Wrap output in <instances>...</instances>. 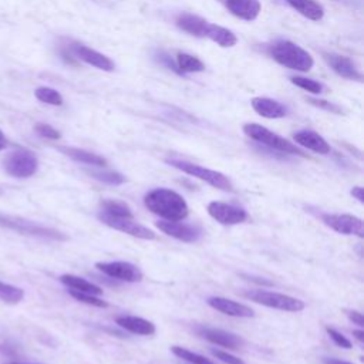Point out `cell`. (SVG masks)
<instances>
[{"instance_id":"cell-19","label":"cell","mask_w":364,"mask_h":364,"mask_svg":"<svg viewBox=\"0 0 364 364\" xmlns=\"http://www.w3.org/2000/svg\"><path fill=\"white\" fill-rule=\"evenodd\" d=\"M252 108L263 118H270V120H276V118H284L288 115V108L273 99H267V97H255L251 102Z\"/></svg>"},{"instance_id":"cell-42","label":"cell","mask_w":364,"mask_h":364,"mask_svg":"<svg viewBox=\"0 0 364 364\" xmlns=\"http://www.w3.org/2000/svg\"><path fill=\"white\" fill-rule=\"evenodd\" d=\"M353 336L363 344L364 343V332L363 330H354L353 332Z\"/></svg>"},{"instance_id":"cell-33","label":"cell","mask_w":364,"mask_h":364,"mask_svg":"<svg viewBox=\"0 0 364 364\" xmlns=\"http://www.w3.org/2000/svg\"><path fill=\"white\" fill-rule=\"evenodd\" d=\"M70 296L74 298L76 300L90 304V306H94V307H108V303L100 298H97L96 295H90V293H84V292H78V290H69Z\"/></svg>"},{"instance_id":"cell-7","label":"cell","mask_w":364,"mask_h":364,"mask_svg":"<svg viewBox=\"0 0 364 364\" xmlns=\"http://www.w3.org/2000/svg\"><path fill=\"white\" fill-rule=\"evenodd\" d=\"M5 171L15 178H30L38 169V160L29 150H16L9 153L4 160Z\"/></svg>"},{"instance_id":"cell-20","label":"cell","mask_w":364,"mask_h":364,"mask_svg":"<svg viewBox=\"0 0 364 364\" xmlns=\"http://www.w3.org/2000/svg\"><path fill=\"white\" fill-rule=\"evenodd\" d=\"M115 323L134 333V335H140V336H151L155 333V325L151 323L150 321H146L143 317H136V316H118L115 318Z\"/></svg>"},{"instance_id":"cell-12","label":"cell","mask_w":364,"mask_h":364,"mask_svg":"<svg viewBox=\"0 0 364 364\" xmlns=\"http://www.w3.org/2000/svg\"><path fill=\"white\" fill-rule=\"evenodd\" d=\"M208 214L222 225H238L249 218L244 208L219 201H214L208 205Z\"/></svg>"},{"instance_id":"cell-11","label":"cell","mask_w":364,"mask_h":364,"mask_svg":"<svg viewBox=\"0 0 364 364\" xmlns=\"http://www.w3.org/2000/svg\"><path fill=\"white\" fill-rule=\"evenodd\" d=\"M155 225L160 231H162L168 237L187 244L198 242L202 237V230L200 226L181 223L179 220H160Z\"/></svg>"},{"instance_id":"cell-34","label":"cell","mask_w":364,"mask_h":364,"mask_svg":"<svg viewBox=\"0 0 364 364\" xmlns=\"http://www.w3.org/2000/svg\"><path fill=\"white\" fill-rule=\"evenodd\" d=\"M34 131L40 136H43V139H48V140H59L62 136V134L56 128H53L49 124H44V122H37L34 125Z\"/></svg>"},{"instance_id":"cell-21","label":"cell","mask_w":364,"mask_h":364,"mask_svg":"<svg viewBox=\"0 0 364 364\" xmlns=\"http://www.w3.org/2000/svg\"><path fill=\"white\" fill-rule=\"evenodd\" d=\"M175 24L186 33L195 37H205L208 22L200 16L191 13H181L175 19Z\"/></svg>"},{"instance_id":"cell-15","label":"cell","mask_w":364,"mask_h":364,"mask_svg":"<svg viewBox=\"0 0 364 364\" xmlns=\"http://www.w3.org/2000/svg\"><path fill=\"white\" fill-rule=\"evenodd\" d=\"M198 335L201 337H204L205 340L216 344V346H222V347H227L237 350L244 344V340L230 332H225L222 329H215V328H198L197 329Z\"/></svg>"},{"instance_id":"cell-23","label":"cell","mask_w":364,"mask_h":364,"mask_svg":"<svg viewBox=\"0 0 364 364\" xmlns=\"http://www.w3.org/2000/svg\"><path fill=\"white\" fill-rule=\"evenodd\" d=\"M59 150L76 162H81L91 167H100V168L107 165V160L94 153H90L81 148H74V147H59Z\"/></svg>"},{"instance_id":"cell-2","label":"cell","mask_w":364,"mask_h":364,"mask_svg":"<svg viewBox=\"0 0 364 364\" xmlns=\"http://www.w3.org/2000/svg\"><path fill=\"white\" fill-rule=\"evenodd\" d=\"M269 56L281 66L302 73L312 70L314 64V60L309 52L289 40H278L273 43L269 48Z\"/></svg>"},{"instance_id":"cell-37","label":"cell","mask_w":364,"mask_h":364,"mask_svg":"<svg viewBox=\"0 0 364 364\" xmlns=\"http://www.w3.org/2000/svg\"><path fill=\"white\" fill-rule=\"evenodd\" d=\"M326 332H328V335L330 336V339H332L339 347L346 349V350H349V349L353 347L351 343H350V340L346 339V337H344L342 333H339L337 330H335V329H332V328H326Z\"/></svg>"},{"instance_id":"cell-31","label":"cell","mask_w":364,"mask_h":364,"mask_svg":"<svg viewBox=\"0 0 364 364\" xmlns=\"http://www.w3.org/2000/svg\"><path fill=\"white\" fill-rule=\"evenodd\" d=\"M171 350H172V353L176 357L186 360V361H190L191 364H215L209 358H206L205 356H201V354L194 353V351H191L188 349H184V347L174 346V347H171Z\"/></svg>"},{"instance_id":"cell-32","label":"cell","mask_w":364,"mask_h":364,"mask_svg":"<svg viewBox=\"0 0 364 364\" xmlns=\"http://www.w3.org/2000/svg\"><path fill=\"white\" fill-rule=\"evenodd\" d=\"M290 81H292V84L303 88L304 91H309V93H312V94H321L323 91V84L316 80H312V78H306L302 76H293V77H290Z\"/></svg>"},{"instance_id":"cell-14","label":"cell","mask_w":364,"mask_h":364,"mask_svg":"<svg viewBox=\"0 0 364 364\" xmlns=\"http://www.w3.org/2000/svg\"><path fill=\"white\" fill-rule=\"evenodd\" d=\"M220 2L235 18L245 22L256 20L262 10L259 0H220Z\"/></svg>"},{"instance_id":"cell-29","label":"cell","mask_w":364,"mask_h":364,"mask_svg":"<svg viewBox=\"0 0 364 364\" xmlns=\"http://www.w3.org/2000/svg\"><path fill=\"white\" fill-rule=\"evenodd\" d=\"M0 299H2L5 303L16 304L24 299V290L13 285L0 282Z\"/></svg>"},{"instance_id":"cell-10","label":"cell","mask_w":364,"mask_h":364,"mask_svg":"<svg viewBox=\"0 0 364 364\" xmlns=\"http://www.w3.org/2000/svg\"><path fill=\"white\" fill-rule=\"evenodd\" d=\"M322 220L328 225L330 230L343 234V235H354L358 238L364 237L363 220L354 215L349 214H323Z\"/></svg>"},{"instance_id":"cell-41","label":"cell","mask_w":364,"mask_h":364,"mask_svg":"<svg viewBox=\"0 0 364 364\" xmlns=\"http://www.w3.org/2000/svg\"><path fill=\"white\" fill-rule=\"evenodd\" d=\"M323 363H325V364H353V363L343 361V360H339V358H325Z\"/></svg>"},{"instance_id":"cell-8","label":"cell","mask_w":364,"mask_h":364,"mask_svg":"<svg viewBox=\"0 0 364 364\" xmlns=\"http://www.w3.org/2000/svg\"><path fill=\"white\" fill-rule=\"evenodd\" d=\"M99 219L104 225L113 227V230L120 231L122 234H127L130 237L144 239V241L155 239V234L151 230H148V227L143 226L141 223L135 222L134 218H115V216H110L107 214L100 212L99 214Z\"/></svg>"},{"instance_id":"cell-27","label":"cell","mask_w":364,"mask_h":364,"mask_svg":"<svg viewBox=\"0 0 364 364\" xmlns=\"http://www.w3.org/2000/svg\"><path fill=\"white\" fill-rule=\"evenodd\" d=\"M100 212L107 214L110 216H115V218H134V214L127 204H124L121 201H114V200L103 201Z\"/></svg>"},{"instance_id":"cell-39","label":"cell","mask_w":364,"mask_h":364,"mask_svg":"<svg viewBox=\"0 0 364 364\" xmlns=\"http://www.w3.org/2000/svg\"><path fill=\"white\" fill-rule=\"evenodd\" d=\"M347 316H349V318H350V321H351L354 325H357V326H360V328L364 326V318H363V314H361L360 312L350 310V312H347Z\"/></svg>"},{"instance_id":"cell-40","label":"cell","mask_w":364,"mask_h":364,"mask_svg":"<svg viewBox=\"0 0 364 364\" xmlns=\"http://www.w3.org/2000/svg\"><path fill=\"white\" fill-rule=\"evenodd\" d=\"M351 197H354L360 204L364 202V190L361 187H353L350 191Z\"/></svg>"},{"instance_id":"cell-26","label":"cell","mask_w":364,"mask_h":364,"mask_svg":"<svg viewBox=\"0 0 364 364\" xmlns=\"http://www.w3.org/2000/svg\"><path fill=\"white\" fill-rule=\"evenodd\" d=\"M176 67L181 74H190V73H201L205 70V64L195 56L188 53H178L176 55Z\"/></svg>"},{"instance_id":"cell-38","label":"cell","mask_w":364,"mask_h":364,"mask_svg":"<svg viewBox=\"0 0 364 364\" xmlns=\"http://www.w3.org/2000/svg\"><path fill=\"white\" fill-rule=\"evenodd\" d=\"M211 353H212L216 358H219L220 361H223V363H226V364H245V361H244L242 358H239V357H237V356H232V354L226 353V351H223V350H216V349H214Z\"/></svg>"},{"instance_id":"cell-28","label":"cell","mask_w":364,"mask_h":364,"mask_svg":"<svg viewBox=\"0 0 364 364\" xmlns=\"http://www.w3.org/2000/svg\"><path fill=\"white\" fill-rule=\"evenodd\" d=\"M34 96L38 102L50 106H62L63 104V97L57 90L50 88V87H38L34 91Z\"/></svg>"},{"instance_id":"cell-6","label":"cell","mask_w":364,"mask_h":364,"mask_svg":"<svg viewBox=\"0 0 364 364\" xmlns=\"http://www.w3.org/2000/svg\"><path fill=\"white\" fill-rule=\"evenodd\" d=\"M245 298L270 309H278V310L292 312V313L302 312L306 307L304 302L300 299L276 293V292H269V290H251L245 293Z\"/></svg>"},{"instance_id":"cell-25","label":"cell","mask_w":364,"mask_h":364,"mask_svg":"<svg viewBox=\"0 0 364 364\" xmlns=\"http://www.w3.org/2000/svg\"><path fill=\"white\" fill-rule=\"evenodd\" d=\"M60 282L63 285H66L69 289L73 290H78V292H84V293H90V295H102L103 289L94 284H91L80 276H74V275H63L60 276Z\"/></svg>"},{"instance_id":"cell-1","label":"cell","mask_w":364,"mask_h":364,"mask_svg":"<svg viewBox=\"0 0 364 364\" xmlns=\"http://www.w3.org/2000/svg\"><path fill=\"white\" fill-rule=\"evenodd\" d=\"M144 204L153 214L164 218L165 220H182L190 214L187 201L178 192L168 188H157L150 191Z\"/></svg>"},{"instance_id":"cell-44","label":"cell","mask_w":364,"mask_h":364,"mask_svg":"<svg viewBox=\"0 0 364 364\" xmlns=\"http://www.w3.org/2000/svg\"><path fill=\"white\" fill-rule=\"evenodd\" d=\"M0 141H6V139H5V134L2 132V130H0Z\"/></svg>"},{"instance_id":"cell-30","label":"cell","mask_w":364,"mask_h":364,"mask_svg":"<svg viewBox=\"0 0 364 364\" xmlns=\"http://www.w3.org/2000/svg\"><path fill=\"white\" fill-rule=\"evenodd\" d=\"M88 175L96 178L97 181L106 182L110 186H121L125 182V176L117 171H88Z\"/></svg>"},{"instance_id":"cell-13","label":"cell","mask_w":364,"mask_h":364,"mask_svg":"<svg viewBox=\"0 0 364 364\" xmlns=\"http://www.w3.org/2000/svg\"><path fill=\"white\" fill-rule=\"evenodd\" d=\"M70 52L81 62L93 66L99 70L113 71L115 69V64L110 57L104 56L103 53H99L97 50L87 48V46H84V44H73L70 48Z\"/></svg>"},{"instance_id":"cell-17","label":"cell","mask_w":364,"mask_h":364,"mask_svg":"<svg viewBox=\"0 0 364 364\" xmlns=\"http://www.w3.org/2000/svg\"><path fill=\"white\" fill-rule=\"evenodd\" d=\"M293 140L299 146H302V147H304V148H307L313 153L321 154V155H328L330 153L329 143L323 139L321 134H317L312 130H302V131L295 132Z\"/></svg>"},{"instance_id":"cell-9","label":"cell","mask_w":364,"mask_h":364,"mask_svg":"<svg viewBox=\"0 0 364 364\" xmlns=\"http://www.w3.org/2000/svg\"><path fill=\"white\" fill-rule=\"evenodd\" d=\"M96 267L103 272L104 275L121 282L136 284L143 281V272L140 267H136L130 262H97Z\"/></svg>"},{"instance_id":"cell-36","label":"cell","mask_w":364,"mask_h":364,"mask_svg":"<svg viewBox=\"0 0 364 364\" xmlns=\"http://www.w3.org/2000/svg\"><path fill=\"white\" fill-rule=\"evenodd\" d=\"M155 60H157L161 66L167 67L168 70H172L174 73L181 74L179 70H178V67H176V63L171 59V56H169L167 52H164V50H158V52L155 53Z\"/></svg>"},{"instance_id":"cell-16","label":"cell","mask_w":364,"mask_h":364,"mask_svg":"<svg viewBox=\"0 0 364 364\" xmlns=\"http://www.w3.org/2000/svg\"><path fill=\"white\" fill-rule=\"evenodd\" d=\"M323 59L330 66V69L340 77H344L349 80H356V81L363 80V76L358 71L357 66L349 57L335 55V53H323Z\"/></svg>"},{"instance_id":"cell-35","label":"cell","mask_w":364,"mask_h":364,"mask_svg":"<svg viewBox=\"0 0 364 364\" xmlns=\"http://www.w3.org/2000/svg\"><path fill=\"white\" fill-rule=\"evenodd\" d=\"M307 103H310L312 106H314V107H317V108H322V110H325V111H329V113H333V114H343V110L339 107V106H336V104H333V103H329V102H326V100H317V99H307Z\"/></svg>"},{"instance_id":"cell-45","label":"cell","mask_w":364,"mask_h":364,"mask_svg":"<svg viewBox=\"0 0 364 364\" xmlns=\"http://www.w3.org/2000/svg\"><path fill=\"white\" fill-rule=\"evenodd\" d=\"M6 147V141H0V151Z\"/></svg>"},{"instance_id":"cell-22","label":"cell","mask_w":364,"mask_h":364,"mask_svg":"<svg viewBox=\"0 0 364 364\" xmlns=\"http://www.w3.org/2000/svg\"><path fill=\"white\" fill-rule=\"evenodd\" d=\"M285 2L309 20L318 22L325 16L323 6L316 0H285Z\"/></svg>"},{"instance_id":"cell-18","label":"cell","mask_w":364,"mask_h":364,"mask_svg":"<svg viewBox=\"0 0 364 364\" xmlns=\"http://www.w3.org/2000/svg\"><path fill=\"white\" fill-rule=\"evenodd\" d=\"M208 304L226 314V316H232V317H246V318H251L255 316L253 310L242 303H238V302H234L231 299H226V298H209L208 299Z\"/></svg>"},{"instance_id":"cell-4","label":"cell","mask_w":364,"mask_h":364,"mask_svg":"<svg viewBox=\"0 0 364 364\" xmlns=\"http://www.w3.org/2000/svg\"><path fill=\"white\" fill-rule=\"evenodd\" d=\"M244 132L249 136L251 140L267 147L269 150H275L284 154H290V155H299V157H306V154L299 150L295 144L288 141L284 136L275 134L273 131L259 125V124H245L244 125Z\"/></svg>"},{"instance_id":"cell-24","label":"cell","mask_w":364,"mask_h":364,"mask_svg":"<svg viewBox=\"0 0 364 364\" xmlns=\"http://www.w3.org/2000/svg\"><path fill=\"white\" fill-rule=\"evenodd\" d=\"M205 37H208L212 41H215L216 44H219L220 48H234V46L238 43V37L232 30L218 26V24H211V23H208Z\"/></svg>"},{"instance_id":"cell-5","label":"cell","mask_w":364,"mask_h":364,"mask_svg":"<svg viewBox=\"0 0 364 364\" xmlns=\"http://www.w3.org/2000/svg\"><path fill=\"white\" fill-rule=\"evenodd\" d=\"M167 164H169L171 167H174V168H176L182 172H186L188 175H192V176L201 179V181H205L206 184H209L214 188H218V190L226 191V192L234 191V186H232L231 179L227 178L226 175H223L222 172L208 169V168H204L198 164H192V162H188V161H184V160H175V158L167 160Z\"/></svg>"},{"instance_id":"cell-3","label":"cell","mask_w":364,"mask_h":364,"mask_svg":"<svg viewBox=\"0 0 364 364\" xmlns=\"http://www.w3.org/2000/svg\"><path fill=\"white\" fill-rule=\"evenodd\" d=\"M0 226L6 227L9 231H15L20 235L26 237H33L38 239H48V241H57L63 242L67 241L69 237L55 227L44 226L40 223H36L33 220L20 218V216H13V215H5L0 214Z\"/></svg>"},{"instance_id":"cell-43","label":"cell","mask_w":364,"mask_h":364,"mask_svg":"<svg viewBox=\"0 0 364 364\" xmlns=\"http://www.w3.org/2000/svg\"><path fill=\"white\" fill-rule=\"evenodd\" d=\"M5 364H36V363H19V361H10V363H5Z\"/></svg>"}]
</instances>
